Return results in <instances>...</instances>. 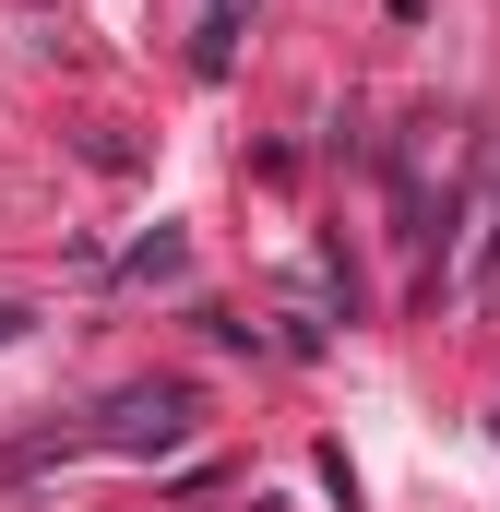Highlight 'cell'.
<instances>
[{
    "instance_id": "6da1fadb",
    "label": "cell",
    "mask_w": 500,
    "mask_h": 512,
    "mask_svg": "<svg viewBox=\"0 0 500 512\" xmlns=\"http://www.w3.org/2000/svg\"><path fill=\"white\" fill-rule=\"evenodd\" d=\"M179 429H191V393H179V382L120 393V405H108V453H167Z\"/></svg>"
}]
</instances>
